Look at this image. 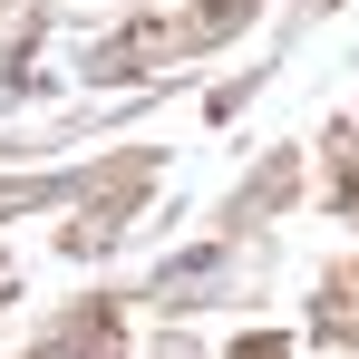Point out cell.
I'll return each mask as SVG.
<instances>
[{
    "instance_id": "obj_1",
    "label": "cell",
    "mask_w": 359,
    "mask_h": 359,
    "mask_svg": "<svg viewBox=\"0 0 359 359\" xmlns=\"http://www.w3.org/2000/svg\"><path fill=\"white\" fill-rule=\"evenodd\" d=\"M233 359H292V350H282V340H243Z\"/></svg>"
}]
</instances>
